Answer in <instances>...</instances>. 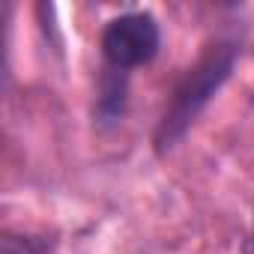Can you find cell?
Returning a JSON list of instances; mask_svg holds the SVG:
<instances>
[{
    "instance_id": "obj_4",
    "label": "cell",
    "mask_w": 254,
    "mask_h": 254,
    "mask_svg": "<svg viewBox=\"0 0 254 254\" xmlns=\"http://www.w3.org/2000/svg\"><path fill=\"white\" fill-rule=\"evenodd\" d=\"M3 254H48V242L42 236H30V233H3L0 242Z\"/></svg>"
},
{
    "instance_id": "obj_1",
    "label": "cell",
    "mask_w": 254,
    "mask_h": 254,
    "mask_svg": "<svg viewBox=\"0 0 254 254\" xmlns=\"http://www.w3.org/2000/svg\"><path fill=\"white\" fill-rule=\"evenodd\" d=\"M236 60H239V45L230 39H215L212 45H206L197 63L183 72V78L171 90V99L165 102V111L153 132V147L159 156L171 153L186 138V132L194 126L200 111L212 102V96L233 75Z\"/></svg>"
},
{
    "instance_id": "obj_2",
    "label": "cell",
    "mask_w": 254,
    "mask_h": 254,
    "mask_svg": "<svg viewBox=\"0 0 254 254\" xmlns=\"http://www.w3.org/2000/svg\"><path fill=\"white\" fill-rule=\"evenodd\" d=\"M162 51V27L153 12L132 9L105 21L99 33L102 66L132 75L141 66H150Z\"/></svg>"
},
{
    "instance_id": "obj_3",
    "label": "cell",
    "mask_w": 254,
    "mask_h": 254,
    "mask_svg": "<svg viewBox=\"0 0 254 254\" xmlns=\"http://www.w3.org/2000/svg\"><path fill=\"white\" fill-rule=\"evenodd\" d=\"M129 78L132 75L102 66L96 81V102H93V120L99 129H111V126L123 123L126 111H129Z\"/></svg>"
},
{
    "instance_id": "obj_5",
    "label": "cell",
    "mask_w": 254,
    "mask_h": 254,
    "mask_svg": "<svg viewBox=\"0 0 254 254\" xmlns=\"http://www.w3.org/2000/svg\"><path fill=\"white\" fill-rule=\"evenodd\" d=\"M242 251H245V254H254V230H251V239L245 242V248H242Z\"/></svg>"
}]
</instances>
